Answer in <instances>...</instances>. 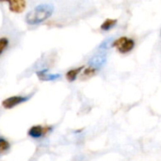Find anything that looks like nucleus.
Returning <instances> with one entry per match:
<instances>
[{
  "label": "nucleus",
  "instance_id": "20e7f679",
  "mask_svg": "<svg viewBox=\"0 0 161 161\" xmlns=\"http://www.w3.org/2000/svg\"><path fill=\"white\" fill-rule=\"evenodd\" d=\"M107 61V57L105 54H97L94 57H92L90 60V67L98 70L99 68H101Z\"/></svg>",
  "mask_w": 161,
  "mask_h": 161
},
{
  "label": "nucleus",
  "instance_id": "7ed1b4c3",
  "mask_svg": "<svg viewBox=\"0 0 161 161\" xmlns=\"http://www.w3.org/2000/svg\"><path fill=\"white\" fill-rule=\"evenodd\" d=\"M28 98H29V97L12 96V97H9V98L5 99V100L2 102V106H3L5 108H12L16 107L17 105H19V104H21V103H24V102L27 101Z\"/></svg>",
  "mask_w": 161,
  "mask_h": 161
},
{
  "label": "nucleus",
  "instance_id": "f257e3e1",
  "mask_svg": "<svg viewBox=\"0 0 161 161\" xmlns=\"http://www.w3.org/2000/svg\"><path fill=\"white\" fill-rule=\"evenodd\" d=\"M54 7L51 4H41L26 14L25 21L28 25L42 24L52 15Z\"/></svg>",
  "mask_w": 161,
  "mask_h": 161
},
{
  "label": "nucleus",
  "instance_id": "f03ea898",
  "mask_svg": "<svg viewBox=\"0 0 161 161\" xmlns=\"http://www.w3.org/2000/svg\"><path fill=\"white\" fill-rule=\"evenodd\" d=\"M117 50L122 53V54H126L128 52H130L131 50H133L134 46H135V42L132 39H129L127 37H121L119 39H117L113 44Z\"/></svg>",
  "mask_w": 161,
  "mask_h": 161
},
{
  "label": "nucleus",
  "instance_id": "9d476101",
  "mask_svg": "<svg viewBox=\"0 0 161 161\" xmlns=\"http://www.w3.org/2000/svg\"><path fill=\"white\" fill-rule=\"evenodd\" d=\"M117 24V20L116 19H107L101 25V29L107 31L109 30L110 28H112L115 25Z\"/></svg>",
  "mask_w": 161,
  "mask_h": 161
},
{
  "label": "nucleus",
  "instance_id": "0eeeda50",
  "mask_svg": "<svg viewBox=\"0 0 161 161\" xmlns=\"http://www.w3.org/2000/svg\"><path fill=\"white\" fill-rule=\"evenodd\" d=\"M83 68H84V67H78V68H75V69H72V70L68 71L67 74H66L67 79H68L69 81H71V82H73L74 80H75V78L77 77L78 74L82 71Z\"/></svg>",
  "mask_w": 161,
  "mask_h": 161
},
{
  "label": "nucleus",
  "instance_id": "1a4fd4ad",
  "mask_svg": "<svg viewBox=\"0 0 161 161\" xmlns=\"http://www.w3.org/2000/svg\"><path fill=\"white\" fill-rule=\"evenodd\" d=\"M9 45V39L6 36L0 37V56L8 49Z\"/></svg>",
  "mask_w": 161,
  "mask_h": 161
},
{
  "label": "nucleus",
  "instance_id": "6e6552de",
  "mask_svg": "<svg viewBox=\"0 0 161 161\" xmlns=\"http://www.w3.org/2000/svg\"><path fill=\"white\" fill-rule=\"evenodd\" d=\"M38 75L40 76L41 79L42 80H55V79H58L60 75H49V74H46L45 73V70L42 71V72H39L38 73Z\"/></svg>",
  "mask_w": 161,
  "mask_h": 161
},
{
  "label": "nucleus",
  "instance_id": "f8f14e48",
  "mask_svg": "<svg viewBox=\"0 0 161 161\" xmlns=\"http://www.w3.org/2000/svg\"><path fill=\"white\" fill-rule=\"evenodd\" d=\"M96 72H97V70H95V69H93V68H92V67L89 66V67L84 71L83 75H85V76H87V77H91V76L94 75L96 74Z\"/></svg>",
  "mask_w": 161,
  "mask_h": 161
},
{
  "label": "nucleus",
  "instance_id": "423d86ee",
  "mask_svg": "<svg viewBox=\"0 0 161 161\" xmlns=\"http://www.w3.org/2000/svg\"><path fill=\"white\" fill-rule=\"evenodd\" d=\"M44 128L41 125H35L32 126L29 130H28V136H30L31 138H40L42 136V134L44 133Z\"/></svg>",
  "mask_w": 161,
  "mask_h": 161
},
{
  "label": "nucleus",
  "instance_id": "39448f33",
  "mask_svg": "<svg viewBox=\"0 0 161 161\" xmlns=\"http://www.w3.org/2000/svg\"><path fill=\"white\" fill-rule=\"evenodd\" d=\"M9 9L13 12H22L25 8V1H9L8 2Z\"/></svg>",
  "mask_w": 161,
  "mask_h": 161
},
{
  "label": "nucleus",
  "instance_id": "9b49d317",
  "mask_svg": "<svg viewBox=\"0 0 161 161\" xmlns=\"http://www.w3.org/2000/svg\"><path fill=\"white\" fill-rule=\"evenodd\" d=\"M9 142L4 138H0V154L7 152L9 149Z\"/></svg>",
  "mask_w": 161,
  "mask_h": 161
}]
</instances>
